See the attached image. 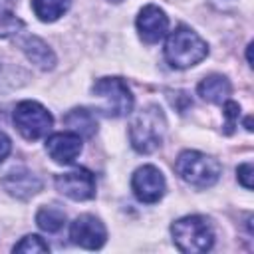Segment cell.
<instances>
[{
	"label": "cell",
	"instance_id": "cell-13",
	"mask_svg": "<svg viewBox=\"0 0 254 254\" xmlns=\"http://www.w3.org/2000/svg\"><path fill=\"white\" fill-rule=\"evenodd\" d=\"M20 50L24 52V56L40 69L48 71L56 65V54L52 52V48L38 36H26L24 40H20Z\"/></svg>",
	"mask_w": 254,
	"mask_h": 254
},
{
	"label": "cell",
	"instance_id": "cell-15",
	"mask_svg": "<svg viewBox=\"0 0 254 254\" xmlns=\"http://www.w3.org/2000/svg\"><path fill=\"white\" fill-rule=\"evenodd\" d=\"M64 123L71 129V133L79 137H93L97 131V119L95 115L85 107H75L65 113Z\"/></svg>",
	"mask_w": 254,
	"mask_h": 254
},
{
	"label": "cell",
	"instance_id": "cell-2",
	"mask_svg": "<svg viewBox=\"0 0 254 254\" xmlns=\"http://www.w3.org/2000/svg\"><path fill=\"white\" fill-rule=\"evenodd\" d=\"M208 54L206 42L190 28H175L165 42V58L177 69H187L202 62Z\"/></svg>",
	"mask_w": 254,
	"mask_h": 254
},
{
	"label": "cell",
	"instance_id": "cell-12",
	"mask_svg": "<svg viewBox=\"0 0 254 254\" xmlns=\"http://www.w3.org/2000/svg\"><path fill=\"white\" fill-rule=\"evenodd\" d=\"M2 185L12 196L22 198V200H26V198H30V196H34L36 192L42 190V179L38 175H34L32 171H28V169L10 171L4 177Z\"/></svg>",
	"mask_w": 254,
	"mask_h": 254
},
{
	"label": "cell",
	"instance_id": "cell-17",
	"mask_svg": "<svg viewBox=\"0 0 254 254\" xmlns=\"http://www.w3.org/2000/svg\"><path fill=\"white\" fill-rule=\"evenodd\" d=\"M36 222L44 232H58L65 224V212L58 206H42L36 214Z\"/></svg>",
	"mask_w": 254,
	"mask_h": 254
},
{
	"label": "cell",
	"instance_id": "cell-18",
	"mask_svg": "<svg viewBox=\"0 0 254 254\" xmlns=\"http://www.w3.org/2000/svg\"><path fill=\"white\" fill-rule=\"evenodd\" d=\"M24 28V22L14 14L12 6H0V38L18 36Z\"/></svg>",
	"mask_w": 254,
	"mask_h": 254
},
{
	"label": "cell",
	"instance_id": "cell-14",
	"mask_svg": "<svg viewBox=\"0 0 254 254\" xmlns=\"http://www.w3.org/2000/svg\"><path fill=\"white\" fill-rule=\"evenodd\" d=\"M198 95L204 99V101H210V103H224L232 91L230 87V81L224 77V75H218V73H212V75H206L198 87H196Z\"/></svg>",
	"mask_w": 254,
	"mask_h": 254
},
{
	"label": "cell",
	"instance_id": "cell-21",
	"mask_svg": "<svg viewBox=\"0 0 254 254\" xmlns=\"http://www.w3.org/2000/svg\"><path fill=\"white\" fill-rule=\"evenodd\" d=\"M238 181H240V185L244 187V189H252V173H254V169H252V163H244V165H240L238 167Z\"/></svg>",
	"mask_w": 254,
	"mask_h": 254
},
{
	"label": "cell",
	"instance_id": "cell-20",
	"mask_svg": "<svg viewBox=\"0 0 254 254\" xmlns=\"http://www.w3.org/2000/svg\"><path fill=\"white\" fill-rule=\"evenodd\" d=\"M238 115H240V105L236 103V101H230V99H226L224 101V117H226V133L230 135L232 133V127L236 125V119H238Z\"/></svg>",
	"mask_w": 254,
	"mask_h": 254
},
{
	"label": "cell",
	"instance_id": "cell-10",
	"mask_svg": "<svg viewBox=\"0 0 254 254\" xmlns=\"http://www.w3.org/2000/svg\"><path fill=\"white\" fill-rule=\"evenodd\" d=\"M167 28H169V18L155 4H147L137 16V32H139L141 40L147 44L159 42L165 36Z\"/></svg>",
	"mask_w": 254,
	"mask_h": 254
},
{
	"label": "cell",
	"instance_id": "cell-8",
	"mask_svg": "<svg viewBox=\"0 0 254 254\" xmlns=\"http://www.w3.org/2000/svg\"><path fill=\"white\" fill-rule=\"evenodd\" d=\"M69 238L73 244L87 248V250H97L105 244L107 240V230L103 222L93 216V214H81L77 216L71 226H69Z\"/></svg>",
	"mask_w": 254,
	"mask_h": 254
},
{
	"label": "cell",
	"instance_id": "cell-4",
	"mask_svg": "<svg viewBox=\"0 0 254 254\" xmlns=\"http://www.w3.org/2000/svg\"><path fill=\"white\" fill-rule=\"evenodd\" d=\"M175 169L179 177L196 187V189H208L212 187L220 177V163L204 153L198 151H183L175 163Z\"/></svg>",
	"mask_w": 254,
	"mask_h": 254
},
{
	"label": "cell",
	"instance_id": "cell-3",
	"mask_svg": "<svg viewBox=\"0 0 254 254\" xmlns=\"http://www.w3.org/2000/svg\"><path fill=\"white\" fill-rule=\"evenodd\" d=\"M171 234H173L177 248L187 254H202L210 250L214 242V232H212L210 222L198 214L185 216L173 222Z\"/></svg>",
	"mask_w": 254,
	"mask_h": 254
},
{
	"label": "cell",
	"instance_id": "cell-6",
	"mask_svg": "<svg viewBox=\"0 0 254 254\" xmlns=\"http://www.w3.org/2000/svg\"><path fill=\"white\" fill-rule=\"evenodd\" d=\"M14 125L20 131V135L28 141H36L42 139L44 135H48V131L52 129V115L50 111L40 105L38 101H20L14 109Z\"/></svg>",
	"mask_w": 254,
	"mask_h": 254
},
{
	"label": "cell",
	"instance_id": "cell-7",
	"mask_svg": "<svg viewBox=\"0 0 254 254\" xmlns=\"http://www.w3.org/2000/svg\"><path fill=\"white\" fill-rule=\"evenodd\" d=\"M131 189H133V194L141 202L153 204V202H157V200L163 198L165 189H167V183H165L163 173L157 167L143 165V167H139L133 173V177H131Z\"/></svg>",
	"mask_w": 254,
	"mask_h": 254
},
{
	"label": "cell",
	"instance_id": "cell-24",
	"mask_svg": "<svg viewBox=\"0 0 254 254\" xmlns=\"http://www.w3.org/2000/svg\"><path fill=\"white\" fill-rule=\"evenodd\" d=\"M0 6H12V0H0Z\"/></svg>",
	"mask_w": 254,
	"mask_h": 254
},
{
	"label": "cell",
	"instance_id": "cell-9",
	"mask_svg": "<svg viewBox=\"0 0 254 254\" xmlns=\"http://www.w3.org/2000/svg\"><path fill=\"white\" fill-rule=\"evenodd\" d=\"M56 189L71 200H89L95 196V179L87 169H75L56 175Z\"/></svg>",
	"mask_w": 254,
	"mask_h": 254
},
{
	"label": "cell",
	"instance_id": "cell-19",
	"mask_svg": "<svg viewBox=\"0 0 254 254\" xmlns=\"http://www.w3.org/2000/svg\"><path fill=\"white\" fill-rule=\"evenodd\" d=\"M50 250V246H48V242H44V238H40L38 234H28V236H24L16 246H14V252H48Z\"/></svg>",
	"mask_w": 254,
	"mask_h": 254
},
{
	"label": "cell",
	"instance_id": "cell-11",
	"mask_svg": "<svg viewBox=\"0 0 254 254\" xmlns=\"http://www.w3.org/2000/svg\"><path fill=\"white\" fill-rule=\"evenodd\" d=\"M48 155L60 165H71L81 153V137L75 133H54L46 141Z\"/></svg>",
	"mask_w": 254,
	"mask_h": 254
},
{
	"label": "cell",
	"instance_id": "cell-22",
	"mask_svg": "<svg viewBox=\"0 0 254 254\" xmlns=\"http://www.w3.org/2000/svg\"><path fill=\"white\" fill-rule=\"evenodd\" d=\"M10 151H12V141H10V137L4 135V133H0V163L10 155Z\"/></svg>",
	"mask_w": 254,
	"mask_h": 254
},
{
	"label": "cell",
	"instance_id": "cell-25",
	"mask_svg": "<svg viewBox=\"0 0 254 254\" xmlns=\"http://www.w3.org/2000/svg\"><path fill=\"white\" fill-rule=\"evenodd\" d=\"M111 2H123V0H111Z\"/></svg>",
	"mask_w": 254,
	"mask_h": 254
},
{
	"label": "cell",
	"instance_id": "cell-23",
	"mask_svg": "<svg viewBox=\"0 0 254 254\" xmlns=\"http://www.w3.org/2000/svg\"><path fill=\"white\" fill-rule=\"evenodd\" d=\"M244 125H246V129H248V131H252V119H250V117H246Z\"/></svg>",
	"mask_w": 254,
	"mask_h": 254
},
{
	"label": "cell",
	"instance_id": "cell-16",
	"mask_svg": "<svg viewBox=\"0 0 254 254\" xmlns=\"http://www.w3.org/2000/svg\"><path fill=\"white\" fill-rule=\"evenodd\" d=\"M34 14L42 22H56L69 8V0H32Z\"/></svg>",
	"mask_w": 254,
	"mask_h": 254
},
{
	"label": "cell",
	"instance_id": "cell-5",
	"mask_svg": "<svg viewBox=\"0 0 254 254\" xmlns=\"http://www.w3.org/2000/svg\"><path fill=\"white\" fill-rule=\"evenodd\" d=\"M91 93L101 99L99 111L109 117H125L133 109V95L121 77H101L93 83Z\"/></svg>",
	"mask_w": 254,
	"mask_h": 254
},
{
	"label": "cell",
	"instance_id": "cell-1",
	"mask_svg": "<svg viewBox=\"0 0 254 254\" xmlns=\"http://www.w3.org/2000/svg\"><path fill=\"white\" fill-rule=\"evenodd\" d=\"M167 131V119L159 105L143 107L129 123V141L137 153H153L161 147Z\"/></svg>",
	"mask_w": 254,
	"mask_h": 254
}]
</instances>
